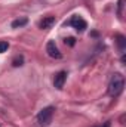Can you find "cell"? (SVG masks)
<instances>
[{"label":"cell","instance_id":"cell-8","mask_svg":"<svg viewBox=\"0 0 126 127\" xmlns=\"http://www.w3.org/2000/svg\"><path fill=\"white\" fill-rule=\"evenodd\" d=\"M24 64V56H16L13 61H12V65L13 66H21Z\"/></svg>","mask_w":126,"mask_h":127},{"label":"cell","instance_id":"cell-1","mask_svg":"<svg viewBox=\"0 0 126 127\" xmlns=\"http://www.w3.org/2000/svg\"><path fill=\"white\" fill-rule=\"evenodd\" d=\"M123 87H125V77L119 72H116L111 80H110V84H108V95L111 97H117L123 92Z\"/></svg>","mask_w":126,"mask_h":127},{"label":"cell","instance_id":"cell-2","mask_svg":"<svg viewBox=\"0 0 126 127\" xmlns=\"http://www.w3.org/2000/svg\"><path fill=\"white\" fill-rule=\"evenodd\" d=\"M54 111H55L54 106H46V108H43V109L39 112V115H37V121H39L42 126H49L51 121H52V117H54Z\"/></svg>","mask_w":126,"mask_h":127},{"label":"cell","instance_id":"cell-6","mask_svg":"<svg viewBox=\"0 0 126 127\" xmlns=\"http://www.w3.org/2000/svg\"><path fill=\"white\" fill-rule=\"evenodd\" d=\"M55 16H46V18H43L42 21H40V24H39V27L42 28V30H48V28H51L54 24H55Z\"/></svg>","mask_w":126,"mask_h":127},{"label":"cell","instance_id":"cell-5","mask_svg":"<svg viewBox=\"0 0 126 127\" xmlns=\"http://www.w3.org/2000/svg\"><path fill=\"white\" fill-rule=\"evenodd\" d=\"M65 80H67V72H65V71H60V72L55 75V78H54V86H55V89L61 90L64 87Z\"/></svg>","mask_w":126,"mask_h":127},{"label":"cell","instance_id":"cell-11","mask_svg":"<svg viewBox=\"0 0 126 127\" xmlns=\"http://www.w3.org/2000/svg\"><path fill=\"white\" fill-rule=\"evenodd\" d=\"M119 46H120V49L123 50V47H125V37H123V35H119Z\"/></svg>","mask_w":126,"mask_h":127},{"label":"cell","instance_id":"cell-3","mask_svg":"<svg viewBox=\"0 0 126 127\" xmlns=\"http://www.w3.org/2000/svg\"><path fill=\"white\" fill-rule=\"evenodd\" d=\"M46 52H48V55H49L51 58H54V59H61V56H63V53L60 52V49H58V46L55 44L54 40L48 41V44H46Z\"/></svg>","mask_w":126,"mask_h":127},{"label":"cell","instance_id":"cell-10","mask_svg":"<svg viewBox=\"0 0 126 127\" xmlns=\"http://www.w3.org/2000/svg\"><path fill=\"white\" fill-rule=\"evenodd\" d=\"M74 43H76V40H74L73 37H68V38H65V44H68V46H74Z\"/></svg>","mask_w":126,"mask_h":127},{"label":"cell","instance_id":"cell-13","mask_svg":"<svg viewBox=\"0 0 126 127\" xmlns=\"http://www.w3.org/2000/svg\"><path fill=\"white\" fill-rule=\"evenodd\" d=\"M110 126H111V124H110V121H107V123H104V126H102V127H110Z\"/></svg>","mask_w":126,"mask_h":127},{"label":"cell","instance_id":"cell-4","mask_svg":"<svg viewBox=\"0 0 126 127\" xmlns=\"http://www.w3.org/2000/svg\"><path fill=\"white\" fill-rule=\"evenodd\" d=\"M70 24H71V25H73V27H74L77 31H80V32L85 31V30L88 28V24H86V21H85V19H82L80 16H74V18L70 21Z\"/></svg>","mask_w":126,"mask_h":127},{"label":"cell","instance_id":"cell-12","mask_svg":"<svg viewBox=\"0 0 126 127\" xmlns=\"http://www.w3.org/2000/svg\"><path fill=\"white\" fill-rule=\"evenodd\" d=\"M122 7H123V0H119V16H122Z\"/></svg>","mask_w":126,"mask_h":127},{"label":"cell","instance_id":"cell-7","mask_svg":"<svg viewBox=\"0 0 126 127\" xmlns=\"http://www.w3.org/2000/svg\"><path fill=\"white\" fill-rule=\"evenodd\" d=\"M28 24V19L27 18H18L15 21H12V28H19V27H24Z\"/></svg>","mask_w":126,"mask_h":127},{"label":"cell","instance_id":"cell-9","mask_svg":"<svg viewBox=\"0 0 126 127\" xmlns=\"http://www.w3.org/2000/svg\"><path fill=\"white\" fill-rule=\"evenodd\" d=\"M9 49V43L7 41H0V53H4Z\"/></svg>","mask_w":126,"mask_h":127}]
</instances>
